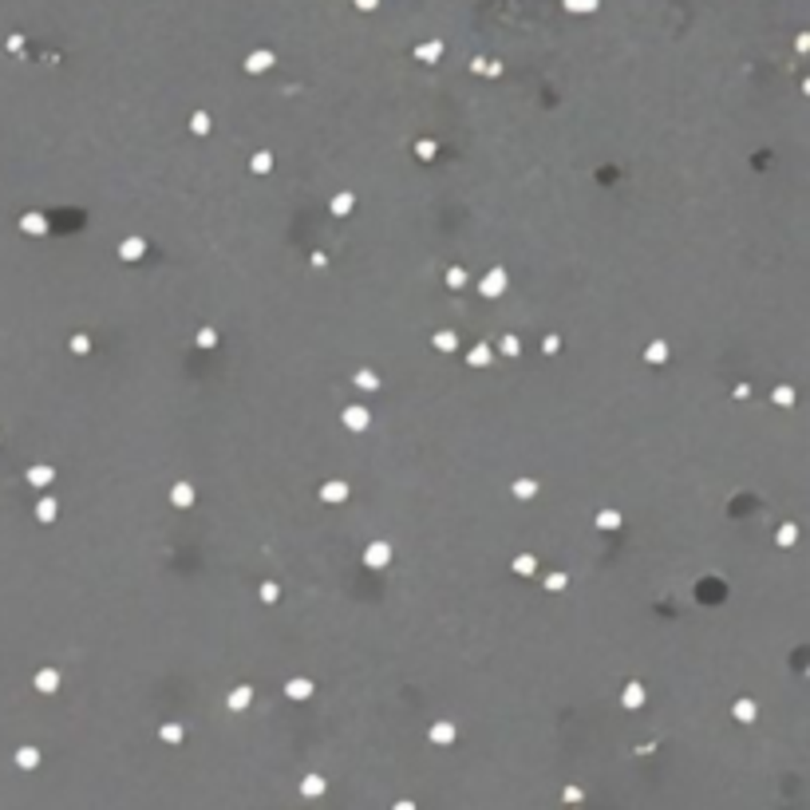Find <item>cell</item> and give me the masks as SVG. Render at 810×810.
Wrapping results in <instances>:
<instances>
[{
	"label": "cell",
	"mask_w": 810,
	"mask_h": 810,
	"mask_svg": "<svg viewBox=\"0 0 810 810\" xmlns=\"http://www.w3.org/2000/svg\"><path fill=\"white\" fill-rule=\"evenodd\" d=\"M795 356L810 0H0L8 810L661 806Z\"/></svg>",
	"instance_id": "obj_1"
}]
</instances>
